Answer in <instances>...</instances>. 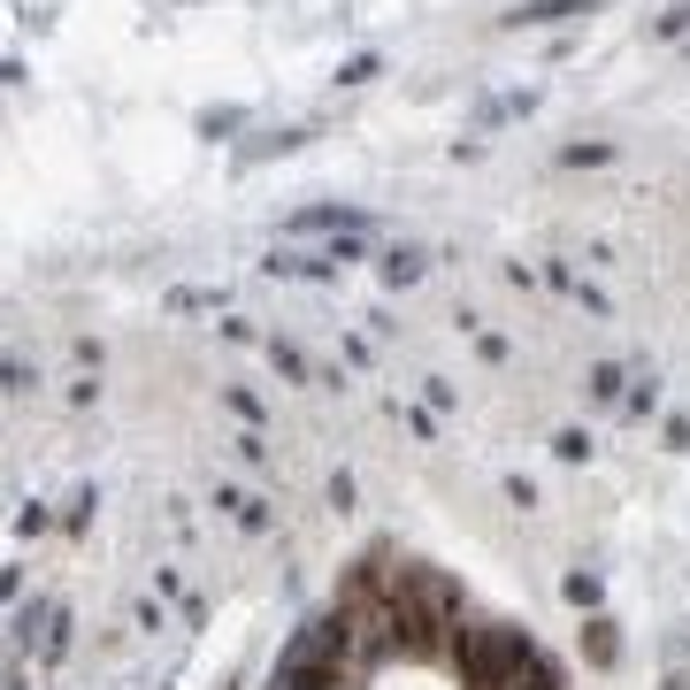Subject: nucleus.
I'll list each match as a JSON object with an SVG mask.
<instances>
[{
  "instance_id": "obj_1",
  "label": "nucleus",
  "mask_w": 690,
  "mask_h": 690,
  "mask_svg": "<svg viewBox=\"0 0 690 690\" xmlns=\"http://www.w3.org/2000/svg\"><path fill=\"white\" fill-rule=\"evenodd\" d=\"M530 652L537 644L522 629H453V659H461V682L468 690H507Z\"/></svg>"
},
{
  "instance_id": "obj_2",
  "label": "nucleus",
  "mask_w": 690,
  "mask_h": 690,
  "mask_svg": "<svg viewBox=\"0 0 690 690\" xmlns=\"http://www.w3.org/2000/svg\"><path fill=\"white\" fill-rule=\"evenodd\" d=\"M392 598L430 629V644H453V629H461V591H453L438 568H400V575H392Z\"/></svg>"
},
{
  "instance_id": "obj_3",
  "label": "nucleus",
  "mask_w": 690,
  "mask_h": 690,
  "mask_svg": "<svg viewBox=\"0 0 690 690\" xmlns=\"http://www.w3.org/2000/svg\"><path fill=\"white\" fill-rule=\"evenodd\" d=\"M591 9H606V0H522L507 24L522 32V24H560V16H591Z\"/></svg>"
},
{
  "instance_id": "obj_4",
  "label": "nucleus",
  "mask_w": 690,
  "mask_h": 690,
  "mask_svg": "<svg viewBox=\"0 0 690 690\" xmlns=\"http://www.w3.org/2000/svg\"><path fill=\"white\" fill-rule=\"evenodd\" d=\"M276 690H337V667H314V659H284Z\"/></svg>"
},
{
  "instance_id": "obj_5",
  "label": "nucleus",
  "mask_w": 690,
  "mask_h": 690,
  "mask_svg": "<svg viewBox=\"0 0 690 690\" xmlns=\"http://www.w3.org/2000/svg\"><path fill=\"white\" fill-rule=\"evenodd\" d=\"M583 652H591V667H614V659H621V644H614V621H583Z\"/></svg>"
},
{
  "instance_id": "obj_6",
  "label": "nucleus",
  "mask_w": 690,
  "mask_h": 690,
  "mask_svg": "<svg viewBox=\"0 0 690 690\" xmlns=\"http://www.w3.org/2000/svg\"><path fill=\"white\" fill-rule=\"evenodd\" d=\"M507 690H560V667H552L545 652H530V659H522V675H514Z\"/></svg>"
},
{
  "instance_id": "obj_7",
  "label": "nucleus",
  "mask_w": 690,
  "mask_h": 690,
  "mask_svg": "<svg viewBox=\"0 0 690 690\" xmlns=\"http://www.w3.org/2000/svg\"><path fill=\"white\" fill-rule=\"evenodd\" d=\"M292 230H345V238H354L361 223L345 215V207H307V215H292Z\"/></svg>"
},
{
  "instance_id": "obj_8",
  "label": "nucleus",
  "mask_w": 690,
  "mask_h": 690,
  "mask_svg": "<svg viewBox=\"0 0 690 690\" xmlns=\"http://www.w3.org/2000/svg\"><path fill=\"white\" fill-rule=\"evenodd\" d=\"M415 276H423V253L415 246H392L384 253V284H415Z\"/></svg>"
},
{
  "instance_id": "obj_9",
  "label": "nucleus",
  "mask_w": 690,
  "mask_h": 690,
  "mask_svg": "<svg viewBox=\"0 0 690 690\" xmlns=\"http://www.w3.org/2000/svg\"><path fill=\"white\" fill-rule=\"evenodd\" d=\"M215 507H230L246 530H269V507H261V499H246V491H215Z\"/></svg>"
},
{
  "instance_id": "obj_10",
  "label": "nucleus",
  "mask_w": 690,
  "mask_h": 690,
  "mask_svg": "<svg viewBox=\"0 0 690 690\" xmlns=\"http://www.w3.org/2000/svg\"><path fill=\"white\" fill-rule=\"evenodd\" d=\"M369 78H377V55H354V62L337 70V85H369Z\"/></svg>"
},
{
  "instance_id": "obj_11",
  "label": "nucleus",
  "mask_w": 690,
  "mask_h": 690,
  "mask_svg": "<svg viewBox=\"0 0 690 690\" xmlns=\"http://www.w3.org/2000/svg\"><path fill=\"white\" fill-rule=\"evenodd\" d=\"M591 392H598V400H621V369L598 361V369H591Z\"/></svg>"
},
{
  "instance_id": "obj_12",
  "label": "nucleus",
  "mask_w": 690,
  "mask_h": 690,
  "mask_svg": "<svg viewBox=\"0 0 690 690\" xmlns=\"http://www.w3.org/2000/svg\"><path fill=\"white\" fill-rule=\"evenodd\" d=\"M552 453H560V461H583V453H591V438H583V430H560V438H552Z\"/></svg>"
},
{
  "instance_id": "obj_13",
  "label": "nucleus",
  "mask_w": 690,
  "mask_h": 690,
  "mask_svg": "<svg viewBox=\"0 0 690 690\" xmlns=\"http://www.w3.org/2000/svg\"><path fill=\"white\" fill-rule=\"evenodd\" d=\"M568 606H598V575H568Z\"/></svg>"
},
{
  "instance_id": "obj_14",
  "label": "nucleus",
  "mask_w": 690,
  "mask_h": 690,
  "mask_svg": "<svg viewBox=\"0 0 690 690\" xmlns=\"http://www.w3.org/2000/svg\"><path fill=\"white\" fill-rule=\"evenodd\" d=\"M682 32H690V9H667L659 16V39H682Z\"/></svg>"
},
{
  "instance_id": "obj_15",
  "label": "nucleus",
  "mask_w": 690,
  "mask_h": 690,
  "mask_svg": "<svg viewBox=\"0 0 690 690\" xmlns=\"http://www.w3.org/2000/svg\"><path fill=\"white\" fill-rule=\"evenodd\" d=\"M9 690H24V682H9Z\"/></svg>"
}]
</instances>
